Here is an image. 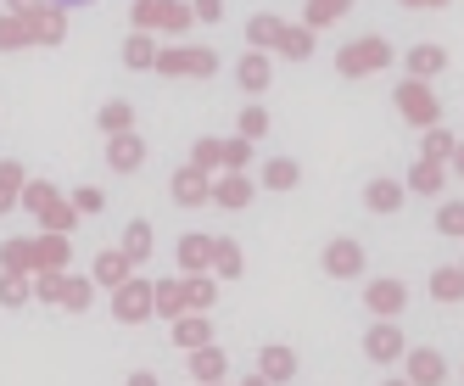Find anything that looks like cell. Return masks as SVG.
<instances>
[{"mask_svg": "<svg viewBox=\"0 0 464 386\" xmlns=\"http://www.w3.org/2000/svg\"><path fill=\"white\" fill-rule=\"evenodd\" d=\"M358 264H364V252H358V241H330L325 247V269L342 281V274H358Z\"/></svg>", "mask_w": 464, "mask_h": 386, "instance_id": "cell-1", "label": "cell"}, {"mask_svg": "<svg viewBox=\"0 0 464 386\" xmlns=\"http://www.w3.org/2000/svg\"><path fill=\"white\" fill-rule=\"evenodd\" d=\"M375 62H386V46L381 39H358V51L342 56V73H369Z\"/></svg>", "mask_w": 464, "mask_h": 386, "instance_id": "cell-2", "label": "cell"}, {"mask_svg": "<svg viewBox=\"0 0 464 386\" xmlns=\"http://www.w3.org/2000/svg\"><path fill=\"white\" fill-rule=\"evenodd\" d=\"M364 353H369V358H381V364H386V358H397V353H403V336H397L392 325H375V331L364 336Z\"/></svg>", "mask_w": 464, "mask_h": 386, "instance_id": "cell-3", "label": "cell"}, {"mask_svg": "<svg viewBox=\"0 0 464 386\" xmlns=\"http://www.w3.org/2000/svg\"><path fill=\"white\" fill-rule=\"evenodd\" d=\"M369 308H375V314H397V308H403V286H397V281L369 286Z\"/></svg>", "mask_w": 464, "mask_h": 386, "instance_id": "cell-4", "label": "cell"}, {"mask_svg": "<svg viewBox=\"0 0 464 386\" xmlns=\"http://www.w3.org/2000/svg\"><path fill=\"white\" fill-rule=\"evenodd\" d=\"M409 185H414V190H426V197H431V190H442V163L419 157V163H414V174H409Z\"/></svg>", "mask_w": 464, "mask_h": 386, "instance_id": "cell-5", "label": "cell"}, {"mask_svg": "<svg viewBox=\"0 0 464 386\" xmlns=\"http://www.w3.org/2000/svg\"><path fill=\"white\" fill-rule=\"evenodd\" d=\"M397 202H403V185H392V180H375V185H369V207H375V213H392Z\"/></svg>", "mask_w": 464, "mask_h": 386, "instance_id": "cell-6", "label": "cell"}, {"mask_svg": "<svg viewBox=\"0 0 464 386\" xmlns=\"http://www.w3.org/2000/svg\"><path fill=\"white\" fill-rule=\"evenodd\" d=\"M403 113H409L414 123H431L436 106H426V90H419V84H403Z\"/></svg>", "mask_w": 464, "mask_h": 386, "instance_id": "cell-7", "label": "cell"}, {"mask_svg": "<svg viewBox=\"0 0 464 386\" xmlns=\"http://www.w3.org/2000/svg\"><path fill=\"white\" fill-rule=\"evenodd\" d=\"M291 370H297V358H291L286 348H269L263 353V381H286Z\"/></svg>", "mask_w": 464, "mask_h": 386, "instance_id": "cell-8", "label": "cell"}, {"mask_svg": "<svg viewBox=\"0 0 464 386\" xmlns=\"http://www.w3.org/2000/svg\"><path fill=\"white\" fill-rule=\"evenodd\" d=\"M274 39H280V51H286V56H297V62L313 51V34H308V29H280Z\"/></svg>", "mask_w": 464, "mask_h": 386, "instance_id": "cell-9", "label": "cell"}, {"mask_svg": "<svg viewBox=\"0 0 464 386\" xmlns=\"http://www.w3.org/2000/svg\"><path fill=\"white\" fill-rule=\"evenodd\" d=\"M263 180H269L274 190H291V185H297L302 174H297V163H286V157H274V163L263 168Z\"/></svg>", "mask_w": 464, "mask_h": 386, "instance_id": "cell-10", "label": "cell"}, {"mask_svg": "<svg viewBox=\"0 0 464 386\" xmlns=\"http://www.w3.org/2000/svg\"><path fill=\"white\" fill-rule=\"evenodd\" d=\"M442 68H448V51L442 46H419L414 51V73H442Z\"/></svg>", "mask_w": 464, "mask_h": 386, "instance_id": "cell-11", "label": "cell"}, {"mask_svg": "<svg viewBox=\"0 0 464 386\" xmlns=\"http://www.w3.org/2000/svg\"><path fill=\"white\" fill-rule=\"evenodd\" d=\"M442 375H448V364H442L436 353H414V381H431L436 386Z\"/></svg>", "mask_w": 464, "mask_h": 386, "instance_id": "cell-12", "label": "cell"}, {"mask_svg": "<svg viewBox=\"0 0 464 386\" xmlns=\"http://www.w3.org/2000/svg\"><path fill=\"white\" fill-rule=\"evenodd\" d=\"M241 84H246V90H263V84H269V62L263 56H246L241 62Z\"/></svg>", "mask_w": 464, "mask_h": 386, "instance_id": "cell-13", "label": "cell"}, {"mask_svg": "<svg viewBox=\"0 0 464 386\" xmlns=\"http://www.w3.org/2000/svg\"><path fill=\"white\" fill-rule=\"evenodd\" d=\"M464 291V269H448V274H436V297H459Z\"/></svg>", "mask_w": 464, "mask_h": 386, "instance_id": "cell-14", "label": "cell"}, {"mask_svg": "<svg viewBox=\"0 0 464 386\" xmlns=\"http://www.w3.org/2000/svg\"><path fill=\"white\" fill-rule=\"evenodd\" d=\"M442 230H448V235H464V202H448V207H442Z\"/></svg>", "mask_w": 464, "mask_h": 386, "instance_id": "cell-15", "label": "cell"}, {"mask_svg": "<svg viewBox=\"0 0 464 386\" xmlns=\"http://www.w3.org/2000/svg\"><path fill=\"white\" fill-rule=\"evenodd\" d=\"M263 129H269V118H263V106H246V118H241V135H252V140H258V135H263Z\"/></svg>", "mask_w": 464, "mask_h": 386, "instance_id": "cell-16", "label": "cell"}, {"mask_svg": "<svg viewBox=\"0 0 464 386\" xmlns=\"http://www.w3.org/2000/svg\"><path fill=\"white\" fill-rule=\"evenodd\" d=\"M448 152H453V140L442 135V129H431V135H426V157L436 163V157H448Z\"/></svg>", "mask_w": 464, "mask_h": 386, "instance_id": "cell-17", "label": "cell"}, {"mask_svg": "<svg viewBox=\"0 0 464 386\" xmlns=\"http://www.w3.org/2000/svg\"><path fill=\"white\" fill-rule=\"evenodd\" d=\"M336 12H347V0H313L308 23H325V17H336Z\"/></svg>", "mask_w": 464, "mask_h": 386, "instance_id": "cell-18", "label": "cell"}, {"mask_svg": "<svg viewBox=\"0 0 464 386\" xmlns=\"http://www.w3.org/2000/svg\"><path fill=\"white\" fill-rule=\"evenodd\" d=\"M219 370H224V358H219L213 348H207V353L196 358V375H219Z\"/></svg>", "mask_w": 464, "mask_h": 386, "instance_id": "cell-19", "label": "cell"}, {"mask_svg": "<svg viewBox=\"0 0 464 386\" xmlns=\"http://www.w3.org/2000/svg\"><path fill=\"white\" fill-rule=\"evenodd\" d=\"M219 264H224V274H241V269H236V264H241V252L224 241V247H219Z\"/></svg>", "mask_w": 464, "mask_h": 386, "instance_id": "cell-20", "label": "cell"}, {"mask_svg": "<svg viewBox=\"0 0 464 386\" xmlns=\"http://www.w3.org/2000/svg\"><path fill=\"white\" fill-rule=\"evenodd\" d=\"M280 34V23H274V17H258V23H252V39H274Z\"/></svg>", "mask_w": 464, "mask_h": 386, "instance_id": "cell-21", "label": "cell"}, {"mask_svg": "<svg viewBox=\"0 0 464 386\" xmlns=\"http://www.w3.org/2000/svg\"><path fill=\"white\" fill-rule=\"evenodd\" d=\"M202 17H219V0H202Z\"/></svg>", "mask_w": 464, "mask_h": 386, "instance_id": "cell-22", "label": "cell"}, {"mask_svg": "<svg viewBox=\"0 0 464 386\" xmlns=\"http://www.w3.org/2000/svg\"><path fill=\"white\" fill-rule=\"evenodd\" d=\"M409 6H442V0H409Z\"/></svg>", "mask_w": 464, "mask_h": 386, "instance_id": "cell-23", "label": "cell"}, {"mask_svg": "<svg viewBox=\"0 0 464 386\" xmlns=\"http://www.w3.org/2000/svg\"><path fill=\"white\" fill-rule=\"evenodd\" d=\"M246 386H269V381H263V375H252V381H246Z\"/></svg>", "mask_w": 464, "mask_h": 386, "instance_id": "cell-24", "label": "cell"}, {"mask_svg": "<svg viewBox=\"0 0 464 386\" xmlns=\"http://www.w3.org/2000/svg\"><path fill=\"white\" fill-rule=\"evenodd\" d=\"M459 174H464V146H459Z\"/></svg>", "mask_w": 464, "mask_h": 386, "instance_id": "cell-25", "label": "cell"}]
</instances>
